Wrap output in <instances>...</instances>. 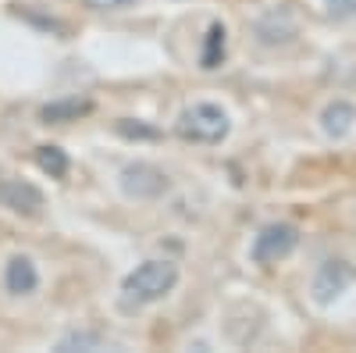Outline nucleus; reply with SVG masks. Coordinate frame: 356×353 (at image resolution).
Returning a JSON list of instances; mask_svg holds the SVG:
<instances>
[{"instance_id":"nucleus-16","label":"nucleus","mask_w":356,"mask_h":353,"mask_svg":"<svg viewBox=\"0 0 356 353\" xmlns=\"http://www.w3.org/2000/svg\"><path fill=\"white\" fill-rule=\"evenodd\" d=\"M136 4L139 0H82V8H89V11H129Z\"/></svg>"},{"instance_id":"nucleus-6","label":"nucleus","mask_w":356,"mask_h":353,"mask_svg":"<svg viewBox=\"0 0 356 353\" xmlns=\"http://www.w3.org/2000/svg\"><path fill=\"white\" fill-rule=\"evenodd\" d=\"M168 175L157 168V164H146V161H136V164H125L122 168V189L132 196V200H157L168 193Z\"/></svg>"},{"instance_id":"nucleus-2","label":"nucleus","mask_w":356,"mask_h":353,"mask_svg":"<svg viewBox=\"0 0 356 353\" xmlns=\"http://www.w3.org/2000/svg\"><path fill=\"white\" fill-rule=\"evenodd\" d=\"M232 132V118L225 107L203 100V104H193L186 107L182 114H178L175 122V136L186 139V143H200V146H214L221 139H228Z\"/></svg>"},{"instance_id":"nucleus-4","label":"nucleus","mask_w":356,"mask_h":353,"mask_svg":"<svg viewBox=\"0 0 356 353\" xmlns=\"http://www.w3.org/2000/svg\"><path fill=\"white\" fill-rule=\"evenodd\" d=\"M253 36H257L260 47H289L296 36H300V15H296L289 4L267 8L253 22Z\"/></svg>"},{"instance_id":"nucleus-1","label":"nucleus","mask_w":356,"mask_h":353,"mask_svg":"<svg viewBox=\"0 0 356 353\" xmlns=\"http://www.w3.org/2000/svg\"><path fill=\"white\" fill-rule=\"evenodd\" d=\"M178 279H182V272H178L175 260H168V257H150V260H143V264H136V268L122 279L118 307H122L125 314L150 307V304H157V300L168 297V292L178 285Z\"/></svg>"},{"instance_id":"nucleus-10","label":"nucleus","mask_w":356,"mask_h":353,"mask_svg":"<svg viewBox=\"0 0 356 353\" xmlns=\"http://www.w3.org/2000/svg\"><path fill=\"white\" fill-rule=\"evenodd\" d=\"M225 57H228V29L221 22H211L207 25V36H203V47H200V68L214 72L225 65Z\"/></svg>"},{"instance_id":"nucleus-3","label":"nucleus","mask_w":356,"mask_h":353,"mask_svg":"<svg viewBox=\"0 0 356 353\" xmlns=\"http://www.w3.org/2000/svg\"><path fill=\"white\" fill-rule=\"evenodd\" d=\"M296 246H300V228H296L292 221H271V225H264L257 232V240L250 246V257H253V264H260V268H271V264L292 257Z\"/></svg>"},{"instance_id":"nucleus-5","label":"nucleus","mask_w":356,"mask_h":353,"mask_svg":"<svg viewBox=\"0 0 356 353\" xmlns=\"http://www.w3.org/2000/svg\"><path fill=\"white\" fill-rule=\"evenodd\" d=\"M356 282V268L349 260H342V257H328L321 264V268L314 272V282H310V292H314V300L321 304V307H328V304H335L342 292L349 289Z\"/></svg>"},{"instance_id":"nucleus-15","label":"nucleus","mask_w":356,"mask_h":353,"mask_svg":"<svg viewBox=\"0 0 356 353\" xmlns=\"http://www.w3.org/2000/svg\"><path fill=\"white\" fill-rule=\"evenodd\" d=\"M118 132L122 136H129V139H157V129H146V125H132V118H122V122H118Z\"/></svg>"},{"instance_id":"nucleus-12","label":"nucleus","mask_w":356,"mask_h":353,"mask_svg":"<svg viewBox=\"0 0 356 353\" xmlns=\"http://www.w3.org/2000/svg\"><path fill=\"white\" fill-rule=\"evenodd\" d=\"M36 164H40V171H47V175H50V179H65L68 168H72L68 154L61 150V146H54V143L36 146Z\"/></svg>"},{"instance_id":"nucleus-7","label":"nucleus","mask_w":356,"mask_h":353,"mask_svg":"<svg viewBox=\"0 0 356 353\" xmlns=\"http://www.w3.org/2000/svg\"><path fill=\"white\" fill-rule=\"evenodd\" d=\"M0 207H8L11 214H22V218H36L47 207V196L40 186L25 179H0Z\"/></svg>"},{"instance_id":"nucleus-13","label":"nucleus","mask_w":356,"mask_h":353,"mask_svg":"<svg viewBox=\"0 0 356 353\" xmlns=\"http://www.w3.org/2000/svg\"><path fill=\"white\" fill-rule=\"evenodd\" d=\"M104 336L100 332H68V336H61L57 339V346L54 350H61V353H72V350H104Z\"/></svg>"},{"instance_id":"nucleus-14","label":"nucleus","mask_w":356,"mask_h":353,"mask_svg":"<svg viewBox=\"0 0 356 353\" xmlns=\"http://www.w3.org/2000/svg\"><path fill=\"white\" fill-rule=\"evenodd\" d=\"M324 8H328V18H335V22L356 18V0H324Z\"/></svg>"},{"instance_id":"nucleus-9","label":"nucleus","mask_w":356,"mask_h":353,"mask_svg":"<svg viewBox=\"0 0 356 353\" xmlns=\"http://www.w3.org/2000/svg\"><path fill=\"white\" fill-rule=\"evenodd\" d=\"M353 125H356V107H353V100L335 97V100L324 104V111H321V132L328 136V139H346V136L353 132Z\"/></svg>"},{"instance_id":"nucleus-11","label":"nucleus","mask_w":356,"mask_h":353,"mask_svg":"<svg viewBox=\"0 0 356 353\" xmlns=\"http://www.w3.org/2000/svg\"><path fill=\"white\" fill-rule=\"evenodd\" d=\"M93 111V100H79V97H65V100H54L40 111V118L47 125H65V122H79L82 114Z\"/></svg>"},{"instance_id":"nucleus-8","label":"nucleus","mask_w":356,"mask_h":353,"mask_svg":"<svg viewBox=\"0 0 356 353\" xmlns=\"http://www.w3.org/2000/svg\"><path fill=\"white\" fill-rule=\"evenodd\" d=\"M4 289L11 297H29V292L40 289V268L33 257L25 253H15L8 264H4Z\"/></svg>"}]
</instances>
